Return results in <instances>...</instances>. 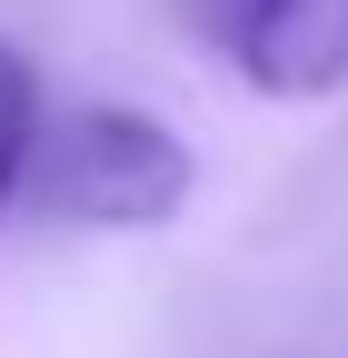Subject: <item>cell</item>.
<instances>
[{
	"label": "cell",
	"mask_w": 348,
	"mask_h": 358,
	"mask_svg": "<svg viewBox=\"0 0 348 358\" xmlns=\"http://www.w3.org/2000/svg\"><path fill=\"white\" fill-rule=\"evenodd\" d=\"M20 189H40L60 219H90V229H159L189 199V150L150 110H70L60 129H40Z\"/></svg>",
	"instance_id": "cell-1"
},
{
	"label": "cell",
	"mask_w": 348,
	"mask_h": 358,
	"mask_svg": "<svg viewBox=\"0 0 348 358\" xmlns=\"http://www.w3.org/2000/svg\"><path fill=\"white\" fill-rule=\"evenodd\" d=\"M189 20L269 100H328L348 80V0H189Z\"/></svg>",
	"instance_id": "cell-2"
},
{
	"label": "cell",
	"mask_w": 348,
	"mask_h": 358,
	"mask_svg": "<svg viewBox=\"0 0 348 358\" xmlns=\"http://www.w3.org/2000/svg\"><path fill=\"white\" fill-rule=\"evenodd\" d=\"M30 150H40V80H30V60L0 40V199L30 179Z\"/></svg>",
	"instance_id": "cell-3"
}]
</instances>
